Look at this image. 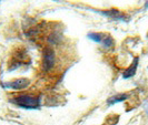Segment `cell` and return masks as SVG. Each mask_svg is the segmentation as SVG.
Here are the masks:
<instances>
[{
    "label": "cell",
    "mask_w": 148,
    "mask_h": 125,
    "mask_svg": "<svg viewBox=\"0 0 148 125\" xmlns=\"http://www.w3.org/2000/svg\"><path fill=\"white\" fill-rule=\"evenodd\" d=\"M144 107H145V111H146V113H147V115H148V101H146V102H145V104H144Z\"/></svg>",
    "instance_id": "cell-8"
},
{
    "label": "cell",
    "mask_w": 148,
    "mask_h": 125,
    "mask_svg": "<svg viewBox=\"0 0 148 125\" xmlns=\"http://www.w3.org/2000/svg\"><path fill=\"white\" fill-rule=\"evenodd\" d=\"M98 14L105 16L107 18H109L111 20H119V21H127L129 19V17L123 14L121 11H119L117 9H109V10H98Z\"/></svg>",
    "instance_id": "cell-5"
},
{
    "label": "cell",
    "mask_w": 148,
    "mask_h": 125,
    "mask_svg": "<svg viewBox=\"0 0 148 125\" xmlns=\"http://www.w3.org/2000/svg\"><path fill=\"white\" fill-rule=\"evenodd\" d=\"M127 99H129V94L127 93H120V94H116L114 96H110L108 100H107V104L109 106H112L117 103H121L124 101H126Z\"/></svg>",
    "instance_id": "cell-7"
},
{
    "label": "cell",
    "mask_w": 148,
    "mask_h": 125,
    "mask_svg": "<svg viewBox=\"0 0 148 125\" xmlns=\"http://www.w3.org/2000/svg\"><path fill=\"white\" fill-rule=\"evenodd\" d=\"M88 39L91 41L100 44L106 50H110L115 47V40L108 33H103V32H89L87 34Z\"/></svg>",
    "instance_id": "cell-2"
},
{
    "label": "cell",
    "mask_w": 148,
    "mask_h": 125,
    "mask_svg": "<svg viewBox=\"0 0 148 125\" xmlns=\"http://www.w3.org/2000/svg\"><path fill=\"white\" fill-rule=\"evenodd\" d=\"M56 63V54L53 49L50 47H46L42 52V71L45 72H50L52 68Z\"/></svg>",
    "instance_id": "cell-3"
},
{
    "label": "cell",
    "mask_w": 148,
    "mask_h": 125,
    "mask_svg": "<svg viewBox=\"0 0 148 125\" xmlns=\"http://www.w3.org/2000/svg\"><path fill=\"white\" fill-rule=\"evenodd\" d=\"M11 103L27 110H37L41 105V97L39 95H32V94H19L14 96L10 100Z\"/></svg>",
    "instance_id": "cell-1"
},
{
    "label": "cell",
    "mask_w": 148,
    "mask_h": 125,
    "mask_svg": "<svg viewBox=\"0 0 148 125\" xmlns=\"http://www.w3.org/2000/svg\"><path fill=\"white\" fill-rule=\"evenodd\" d=\"M138 62H139V58L136 57L133 62H132V64L124 71V73H123V78L124 79H130V78H133L134 75L136 74L137 68H138Z\"/></svg>",
    "instance_id": "cell-6"
},
{
    "label": "cell",
    "mask_w": 148,
    "mask_h": 125,
    "mask_svg": "<svg viewBox=\"0 0 148 125\" xmlns=\"http://www.w3.org/2000/svg\"><path fill=\"white\" fill-rule=\"evenodd\" d=\"M0 85H1V88H3L5 90H16V91H20V90H23V89L28 88L30 85V81L28 79H18V80L6 82V83H1Z\"/></svg>",
    "instance_id": "cell-4"
}]
</instances>
